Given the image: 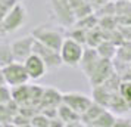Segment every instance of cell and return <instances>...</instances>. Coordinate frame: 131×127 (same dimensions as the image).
<instances>
[{
	"label": "cell",
	"mask_w": 131,
	"mask_h": 127,
	"mask_svg": "<svg viewBox=\"0 0 131 127\" xmlns=\"http://www.w3.org/2000/svg\"><path fill=\"white\" fill-rule=\"evenodd\" d=\"M119 93L127 102H131V80H122L119 84Z\"/></svg>",
	"instance_id": "484cf974"
},
{
	"label": "cell",
	"mask_w": 131,
	"mask_h": 127,
	"mask_svg": "<svg viewBox=\"0 0 131 127\" xmlns=\"http://www.w3.org/2000/svg\"><path fill=\"white\" fill-rule=\"evenodd\" d=\"M31 127H50V118L46 114L38 112L31 118Z\"/></svg>",
	"instance_id": "cb8c5ba5"
},
{
	"label": "cell",
	"mask_w": 131,
	"mask_h": 127,
	"mask_svg": "<svg viewBox=\"0 0 131 127\" xmlns=\"http://www.w3.org/2000/svg\"><path fill=\"white\" fill-rule=\"evenodd\" d=\"M90 5H91V7L93 9H96V11H99L100 7H103L106 3H109V0H87Z\"/></svg>",
	"instance_id": "f1b7e54d"
},
{
	"label": "cell",
	"mask_w": 131,
	"mask_h": 127,
	"mask_svg": "<svg viewBox=\"0 0 131 127\" xmlns=\"http://www.w3.org/2000/svg\"><path fill=\"white\" fill-rule=\"evenodd\" d=\"M112 96H113V92H111L106 86H103V84L93 86V101L94 102L109 108V103H111Z\"/></svg>",
	"instance_id": "9a60e30c"
},
{
	"label": "cell",
	"mask_w": 131,
	"mask_h": 127,
	"mask_svg": "<svg viewBox=\"0 0 131 127\" xmlns=\"http://www.w3.org/2000/svg\"><path fill=\"white\" fill-rule=\"evenodd\" d=\"M12 99V87L7 84H2L0 86V103L5 105Z\"/></svg>",
	"instance_id": "83f0119b"
},
{
	"label": "cell",
	"mask_w": 131,
	"mask_h": 127,
	"mask_svg": "<svg viewBox=\"0 0 131 127\" xmlns=\"http://www.w3.org/2000/svg\"><path fill=\"white\" fill-rule=\"evenodd\" d=\"M96 49H97V52H99V55L102 58H106V59H113L116 56V53H118L116 44L112 40H109V38H105Z\"/></svg>",
	"instance_id": "d6986e66"
},
{
	"label": "cell",
	"mask_w": 131,
	"mask_h": 127,
	"mask_svg": "<svg viewBox=\"0 0 131 127\" xmlns=\"http://www.w3.org/2000/svg\"><path fill=\"white\" fill-rule=\"evenodd\" d=\"M13 61H15V56L12 52V44L0 42V67H6L9 64H12Z\"/></svg>",
	"instance_id": "44dd1931"
},
{
	"label": "cell",
	"mask_w": 131,
	"mask_h": 127,
	"mask_svg": "<svg viewBox=\"0 0 131 127\" xmlns=\"http://www.w3.org/2000/svg\"><path fill=\"white\" fill-rule=\"evenodd\" d=\"M105 38H106V34L97 25L94 28L89 30V33H87V46H90V47H97Z\"/></svg>",
	"instance_id": "ffe728a7"
},
{
	"label": "cell",
	"mask_w": 131,
	"mask_h": 127,
	"mask_svg": "<svg viewBox=\"0 0 131 127\" xmlns=\"http://www.w3.org/2000/svg\"><path fill=\"white\" fill-rule=\"evenodd\" d=\"M115 124H116V115L107 108L90 124V127H115Z\"/></svg>",
	"instance_id": "2e32d148"
},
{
	"label": "cell",
	"mask_w": 131,
	"mask_h": 127,
	"mask_svg": "<svg viewBox=\"0 0 131 127\" xmlns=\"http://www.w3.org/2000/svg\"><path fill=\"white\" fill-rule=\"evenodd\" d=\"M12 99L22 106V105H31V84L13 86L12 87Z\"/></svg>",
	"instance_id": "5bb4252c"
},
{
	"label": "cell",
	"mask_w": 131,
	"mask_h": 127,
	"mask_svg": "<svg viewBox=\"0 0 131 127\" xmlns=\"http://www.w3.org/2000/svg\"><path fill=\"white\" fill-rule=\"evenodd\" d=\"M128 2H130V3H131V0H128Z\"/></svg>",
	"instance_id": "d6a6232c"
},
{
	"label": "cell",
	"mask_w": 131,
	"mask_h": 127,
	"mask_svg": "<svg viewBox=\"0 0 131 127\" xmlns=\"http://www.w3.org/2000/svg\"><path fill=\"white\" fill-rule=\"evenodd\" d=\"M31 34L36 37V40L41 42L43 44H46L54 50H59V52L62 44H63V40H65L62 31L58 28H53V27H49V25H38L32 30Z\"/></svg>",
	"instance_id": "3957f363"
},
{
	"label": "cell",
	"mask_w": 131,
	"mask_h": 127,
	"mask_svg": "<svg viewBox=\"0 0 131 127\" xmlns=\"http://www.w3.org/2000/svg\"><path fill=\"white\" fill-rule=\"evenodd\" d=\"M87 33H89V30H84L80 27H72V31H69V37L75 38L77 42L83 43V44H87Z\"/></svg>",
	"instance_id": "d4e9b609"
},
{
	"label": "cell",
	"mask_w": 131,
	"mask_h": 127,
	"mask_svg": "<svg viewBox=\"0 0 131 127\" xmlns=\"http://www.w3.org/2000/svg\"><path fill=\"white\" fill-rule=\"evenodd\" d=\"M58 115H59V118L63 123H65V126H84L83 124V120H81V114L77 112L75 109H72L71 106H68L66 103H60L59 108H58Z\"/></svg>",
	"instance_id": "7c38bea8"
},
{
	"label": "cell",
	"mask_w": 131,
	"mask_h": 127,
	"mask_svg": "<svg viewBox=\"0 0 131 127\" xmlns=\"http://www.w3.org/2000/svg\"><path fill=\"white\" fill-rule=\"evenodd\" d=\"M3 74H5L6 84L10 86V87L25 84V83H28L31 80L28 73H27V68H25L24 62H18V61H13L12 64L3 67Z\"/></svg>",
	"instance_id": "5b68a950"
},
{
	"label": "cell",
	"mask_w": 131,
	"mask_h": 127,
	"mask_svg": "<svg viewBox=\"0 0 131 127\" xmlns=\"http://www.w3.org/2000/svg\"><path fill=\"white\" fill-rule=\"evenodd\" d=\"M6 84V80H5V74H3V68L0 67V86Z\"/></svg>",
	"instance_id": "4dcf8cb0"
},
{
	"label": "cell",
	"mask_w": 131,
	"mask_h": 127,
	"mask_svg": "<svg viewBox=\"0 0 131 127\" xmlns=\"http://www.w3.org/2000/svg\"><path fill=\"white\" fill-rule=\"evenodd\" d=\"M32 52H34V53H37L43 61H44V62H46V65H47L49 70H56V68H59V67H62V65H63L59 50H54V49L49 47V46L43 44V43L38 42V40H36V42H34Z\"/></svg>",
	"instance_id": "8992f818"
},
{
	"label": "cell",
	"mask_w": 131,
	"mask_h": 127,
	"mask_svg": "<svg viewBox=\"0 0 131 127\" xmlns=\"http://www.w3.org/2000/svg\"><path fill=\"white\" fill-rule=\"evenodd\" d=\"M113 73H115V65H113L112 59L102 58L100 62L97 64V67L94 68L93 74L89 77V81H90V84H91V87L93 86L103 84Z\"/></svg>",
	"instance_id": "52a82bcc"
},
{
	"label": "cell",
	"mask_w": 131,
	"mask_h": 127,
	"mask_svg": "<svg viewBox=\"0 0 131 127\" xmlns=\"http://www.w3.org/2000/svg\"><path fill=\"white\" fill-rule=\"evenodd\" d=\"M52 3V12L56 21L62 27H74L77 22V16L71 5V0H50Z\"/></svg>",
	"instance_id": "277c9868"
},
{
	"label": "cell",
	"mask_w": 131,
	"mask_h": 127,
	"mask_svg": "<svg viewBox=\"0 0 131 127\" xmlns=\"http://www.w3.org/2000/svg\"><path fill=\"white\" fill-rule=\"evenodd\" d=\"M102 56L99 55L97 49L96 47H85L84 49V55L81 58V62H80V67L83 70V73L85 74V77L89 79L90 75L93 74L94 68L97 67V64L100 62Z\"/></svg>",
	"instance_id": "8fae6325"
},
{
	"label": "cell",
	"mask_w": 131,
	"mask_h": 127,
	"mask_svg": "<svg viewBox=\"0 0 131 127\" xmlns=\"http://www.w3.org/2000/svg\"><path fill=\"white\" fill-rule=\"evenodd\" d=\"M128 106H130V111H131V102H128Z\"/></svg>",
	"instance_id": "1f68e13d"
},
{
	"label": "cell",
	"mask_w": 131,
	"mask_h": 127,
	"mask_svg": "<svg viewBox=\"0 0 131 127\" xmlns=\"http://www.w3.org/2000/svg\"><path fill=\"white\" fill-rule=\"evenodd\" d=\"M24 65L27 68V73L30 75L31 80H40L43 79L46 73H47V65L46 62L38 56L37 53H32L31 56H28L27 59L24 61Z\"/></svg>",
	"instance_id": "30bf717a"
},
{
	"label": "cell",
	"mask_w": 131,
	"mask_h": 127,
	"mask_svg": "<svg viewBox=\"0 0 131 127\" xmlns=\"http://www.w3.org/2000/svg\"><path fill=\"white\" fill-rule=\"evenodd\" d=\"M12 126H16V127H30L31 126V118L19 112V114H16L15 117H13Z\"/></svg>",
	"instance_id": "4316f807"
},
{
	"label": "cell",
	"mask_w": 131,
	"mask_h": 127,
	"mask_svg": "<svg viewBox=\"0 0 131 127\" xmlns=\"http://www.w3.org/2000/svg\"><path fill=\"white\" fill-rule=\"evenodd\" d=\"M84 49L85 47L83 43L77 42L72 37H65L63 44L60 47V58H62L63 65H68L71 68L80 67L81 58L84 55Z\"/></svg>",
	"instance_id": "6da1fadb"
},
{
	"label": "cell",
	"mask_w": 131,
	"mask_h": 127,
	"mask_svg": "<svg viewBox=\"0 0 131 127\" xmlns=\"http://www.w3.org/2000/svg\"><path fill=\"white\" fill-rule=\"evenodd\" d=\"M34 42H36V37L30 34V36H25L22 38H19L16 42L12 43V52L15 56V61L18 62H24L28 56L34 53L32 47H34Z\"/></svg>",
	"instance_id": "9c48e42d"
},
{
	"label": "cell",
	"mask_w": 131,
	"mask_h": 127,
	"mask_svg": "<svg viewBox=\"0 0 131 127\" xmlns=\"http://www.w3.org/2000/svg\"><path fill=\"white\" fill-rule=\"evenodd\" d=\"M63 103H66L68 106H71L72 109H75L80 114H84L87 109L90 108V105L94 102L93 97L87 96L84 93H78V92H68L63 93Z\"/></svg>",
	"instance_id": "ba28073f"
},
{
	"label": "cell",
	"mask_w": 131,
	"mask_h": 127,
	"mask_svg": "<svg viewBox=\"0 0 131 127\" xmlns=\"http://www.w3.org/2000/svg\"><path fill=\"white\" fill-rule=\"evenodd\" d=\"M105 109H107L106 106H103V105H100V103L97 102H93L91 105H90V108L84 112V114H81V120H83V124L84 126H89L93 123V121L99 117V115L105 111Z\"/></svg>",
	"instance_id": "e0dca14e"
},
{
	"label": "cell",
	"mask_w": 131,
	"mask_h": 127,
	"mask_svg": "<svg viewBox=\"0 0 131 127\" xmlns=\"http://www.w3.org/2000/svg\"><path fill=\"white\" fill-rule=\"evenodd\" d=\"M131 127V120L130 118H124V117H116V124L115 127Z\"/></svg>",
	"instance_id": "f546056e"
},
{
	"label": "cell",
	"mask_w": 131,
	"mask_h": 127,
	"mask_svg": "<svg viewBox=\"0 0 131 127\" xmlns=\"http://www.w3.org/2000/svg\"><path fill=\"white\" fill-rule=\"evenodd\" d=\"M62 97H63V93H60L58 89H54V87H44L40 109L43 111L46 108H59V105L63 102Z\"/></svg>",
	"instance_id": "4fadbf2b"
},
{
	"label": "cell",
	"mask_w": 131,
	"mask_h": 127,
	"mask_svg": "<svg viewBox=\"0 0 131 127\" xmlns=\"http://www.w3.org/2000/svg\"><path fill=\"white\" fill-rule=\"evenodd\" d=\"M99 25V18L96 16L94 13H90L84 18L77 19V22L74 24V27H80V28H84V30H91Z\"/></svg>",
	"instance_id": "7402d4cb"
},
{
	"label": "cell",
	"mask_w": 131,
	"mask_h": 127,
	"mask_svg": "<svg viewBox=\"0 0 131 127\" xmlns=\"http://www.w3.org/2000/svg\"><path fill=\"white\" fill-rule=\"evenodd\" d=\"M28 19V13H27V9L22 3H15L9 12L6 13V16L2 22V30H3V34H9V33H15L18 31L22 25L27 22Z\"/></svg>",
	"instance_id": "7a4b0ae2"
},
{
	"label": "cell",
	"mask_w": 131,
	"mask_h": 127,
	"mask_svg": "<svg viewBox=\"0 0 131 127\" xmlns=\"http://www.w3.org/2000/svg\"><path fill=\"white\" fill-rule=\"evenodd\" d=\"M12 120L13 115L12 112L9 111L7 105H2L0 103V126H12Z\"/></svg>",
	"instance_id": "603a6c76"
},
{
	"label": "cell",
	"mask_w": 131,
	"mask_h": 127,
	"mask_svg": "<svg viewBox=\"0 0 131 127\" xmlns=\"http://www.w3.org/2000/svg\"><path fill=\"white\" fill-rule=\"evenodd\" d=\"M109 109L116 115H121L127 111H130V106H128V102L124 99V96L119 92H115L112 99H111V103H109Z\"/></svg>",
	"instance_id": "ac0fdd59"
}]
</instances>
